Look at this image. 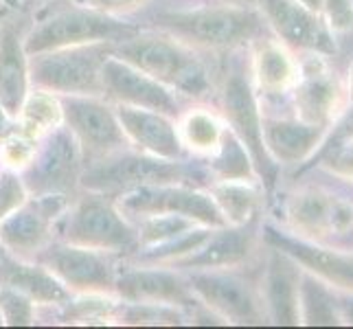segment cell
Segmentation results:
<instances>
[{
	"instance_id": "bcb514c9",
	"label": "cell",
	"mask_w": 353,
	"mask_h": 329,
	"mask_svg": "<svg viewBox=\"0 0 353 329\" xmlns=\"http://www.w3.org/2000/svg\"><path fill=\"white\" fill-rule=\"evenodd\" d=\"M5 252H7V250L3 248V243H0V257H3V255H5Z\"/></svg>"
},
{
	"instance_id": "7402d4cb",
	"label": "cell",
	"mask_w": 353,
	"mask_h": 329,
	"mask_svg": "<svg viewBox=\"0 0 353 329\" xmlns=\"http://www.w3.org/2000/svg\"><path fill=\"white\" fill-rule=\"evenodd\" d=\"M0 286L14 288L29 297L35 306L57 308L66 303L72 295L59 279L38 261L18 259L5 252L0 257Z\"/></svg>"
},
{
	"instance_id": "52a82bcc",
	"label": "cell",
	"mask_w": 353,
	"mask_h": 329,
	"mask_svg": "<svg viewBox=\"0 0 353 329\" xmlns=\"http://www.w3.org/2000/svg\"><path fill=\"white\" fill-rule=\"evenodd\" d=\"M119 211L130 222H139L150 215H185L209 228L226 226L224 217L204 187L167 182V185H145L114 196Z\"/></svg>"
},
{
	"instance_id": "f6af8a7d",
	"label": "cell",
	"mask_w": 353,
	"mask_h": 329,
	"mask_svg": "<svg viewBox=\"0 0 353 329\" xmlns=\"http://www.w3.org/2000/svg\"><path fill=\"white\" fill-rule=\"evenodd\" d=\"M349 90H351V97H353V66H351V77H349Z\"/></svg>"
},
{
	"instance_id": "60d3db41",
	"label": "cell",
	"mask_w": 353,
	"mask_h": 329,
	"mask_svg": "<svg viewBox=\"0 0 353 329\" xmlns=\"http://www.w3.org/2000/svg\"><path fill=\"white\" fill-rule=\"evenodd\" d=\"M18 128H20L18 117H14L11 112H7L5 106L0 103V143H3L7 137H11V134H14Z\"/></svg>"
},
{
	"instance_id": "836d02e7",
	"label": "cell",
	"mask_w": 353,
	"mask_h": 329,
	"mask_svg": "<svg viewBox=\"0 0 353 329\" xmlns=\"http://www.w3.org/2000/svg\"><path fill=\"white\" fill-rule=\"evenodd\" d=\"M185 310L163 303H128L121 301L117 323L121 325H182Z\"/></svg>"
},
{
	"instance_id": "83f0119b",
	"label": "cell",
	"mask_w": 353,
	"mask_h": 329,
	"mask_svg": "<svg viewBox=\"0 0 353 329\" xmlns=\"http://www.w3.org/2000/svg\"><path fill=\"white\" fill-rule=\"evenodd\" d=\"M178 121V134L182 141V148L187 154L196 156H209L222 141V134L226 123L222 117L206 108H191L185 114H180Z\"/></svg>"
},
{
	"instance_id": "9c48e42d",
	"label": "cell",
	"mask_w": 353,
	"mask_h": 329,
	"mask_svg": "<svg viewBox=\"0 0 353 329\" xmlns=\"http://www.w3.org/2000/svg\"><path fill=\"white\" fill-rule=\"evenodd\" d=\"M222 119L226 128L241 141L248 150L254 174L261 180V185L270 191L276 182L279 165L268 154L263 143V114L259 110L257 94H254L250 81L239 70L230 72L226 77L222 90Z\"/></svg>"
},
{
	"instance_id": "4dcf8cb0",
	"label": "cell",
	"mask_w": 353,
	"mask_h": 329,
	"mask_svg": "<svg viewBox=\"0 0 353 329\" xmlns=\"http://www.w3.org/2000/svg\"><path fill=\"white\" fill-rule=\"evenodd\" d=\"M18 123L22 132H27L29 137L40 141L46 132H51L64 123L59 97L42 88H31L18 114Z\"/></svg>"
},
{
	"instance_id": "b9f144b4",
	"label": "cell",
	"mask_w": 353,
	"mask_h": 329,
	"mask_svg": "<svg viewBox=\"0 0 353 329\" xmlns=\"http://www.w3.org/2000/svg\"><path fill=\"white\" fill-rule=\"evenodd\" d=\"M338 306H340V319H345L347 323L353 325V295L349 299L338 301Z\"/></svg>"
},
{
	"instance_id": "44dd1931",
	"label": "cell",
	"mask_w": 353,
	"mask_h": 329,
	"mask_svg": "<svg viewBox=\"0 0 353 329\" xmlns=\"http://www.w3.org/2000/svg\"><path fill=\"white\" fill-rule=\"evenodd\" d=\"M299 263L281 250L270 248L263 275V308L276 325H299Z\"/></svg>"
},
{
	"instance_id": "4fadbf2b",
	"label": "cell",
	"mask_w": 353,
	"mask_h": 329,
	"mask_svg": "<svg viewBox=\"0 0 353 329\" xmlns=\"http://www.w3.org/2000/svg\"><path fill=\"white\" fill-rule=\"evenodd\" d=\"M187 281L198 303L224 323L261 325L265 319L263 301L233 268L220 270H189Z\"/></svg>"
},
{
	"instance_id": "7c38bea8",
	"label": "cell",
	"mask_w": 353,
	"mask_h": 329,
	"mask_svg": "<svg viewBox=\"0 0 353 329\" xmlns=\"http://www.w3.org/2000/svg\"><path fill=\"white\" fill-rule=\"evenodd\" d=\"M121 259H123L121 255L77 246L64 239H53L35 257V261L48 268L68 288L70 295H81V292L114 295Z\"/></svg>"
},
{
	"instance_id": "277c9868",
	"label": "cell",
	"mask_w": 353,
	"mask_h": 329,
	"mask_svg": "<svg viewBox=\"0 0 353 329\" xmlns=\"http://www.w3.org/2000/svg\"><path fill=\"white\" fill-rule=\"evenodd\" d=\"M55 239L114 252L123 259L139 248L137 224L119 211L114 198L94 191H83L81 198L68 204Z\"/></svg>"
},
{
	"instance_id": "4316f807",
	"label": "cell",
	"mask_w": 353,
	"mask_h": 329,
	"mask_svg": "<svg viewBox=\"0 0 353 329\" xmlns=\"http://www.w3.org/2000/svg\"><path fill=\"white\" fill-rule=\"evenodd\" d=\"M252 75L261 92L279 94L285 92L296 81V64L285 46L272 40H263L254 48Z\"/></svg>"
},
{
	"instance_id": "9a60e30c",
	"label": "cell",
	"mask_w": 353,
	"mask_h": 329,
	"mask_svg": "<svg viewBox=\"0 0 353 329\" xmlns=\"http://www.w3.org/2000/svg\"><path fill=\"white\" fill-rule=\"evenodd\" d=\"M114 295L128 303H163L180 310L200 306L185 272L169 266L134 263L128 259L119 263Z\"/></svg>"
},
{
	"instance_id": "d4e9b609",
	"label": "cell",
	"mask_w": 353,
	"mask_h": 329,
	"mask_svg": "<svg viewBox=\"0 0 353 329\" xmlns=\"http://www.w3.org/2000/svg\"><path fill=\"white\" fill-rule=\"evenodd\" d=\"M294 101H296V117L301 121L325 128L338 101L336 79L323 68V64L307 66L296 83Z\"/></svg>"
},
{
	"instance_id": "d590c367",
	"label": "cell",
	"mask_w": 353,
	"mask_h": 329,
	"mask_svg": "<svg viewBox=\"0 0 353 329\" xmlns=\"http://www.w3.org/2000/svg\"><path fill=\"white\" fill-rule=\"evenodd\" d=\"M35 148H38V139L29 137L27 132H22L18 128L11 137H7L0 143V163H3V167L22 172L29 165Z\"/></svg>"
},
{
	"instance_id": "1f68e13d",
	"label": "cell",
	"mask_w": 353,
	"mask_h": 329,
	"mask_svg": "<svg viewBox=\"0 0 353 329\" xmlns=\"http://www.w3.org/2000/svg\"><path fill=\"white\" fill-rule=\"evenodd\" d=\"M299 316L305 325H338L340 321L338 299L314 275L301 277L299 281Z\"/></svg>"
},
{
	"instance_id": "ac0fdd59",
	"label": "cell",
	"mask_w": 353,
	"mask_h": 329,
	"mask_svg": "<svg viewBox=\"0 0 353 329\" xmlns=\"http://www.w3.org/2000/svg\"><path fill=\"white\" fill-rule=\"evenodd\" d=\"M263 20L285 44L307 48L314 53H334L336 44L330 27L319 11H312L299 0H257Z\"/></svg>"
},
{
	"instance_id": "8fae6325",
	"label": "cell",
	"mask_w": 353,
	"mask_h": 329,
	"mask_svg": "<svg viewBox=\"0 0 353 329\" xmlns=\"http://www.w3.org/2000/svg\"><path fill=\"white\" fill-rule=\"evenodd\" d=\"M83 172V156L77 139L62 123L46 132L38 141L29 165L22 169L24 185L31 196L40 193H66L72 196L79 187Z\"/></svg>"
},
{
	"instance_id": "d6a6232c",
	"label": "cell",
	"mask_w": 353,
	"mask_h": 329,
	"mask_svg": "<svg viewBox=\"0 0 353 329\" xmlns=\"http://www.w3.org/2000/svg\"><path fill=\"white\" fill-rule=\"evenodd\" d=\"M134 224H137V233H139V248L172 241L180 235L189 233L196 226H202L185 215H150Z\"/></svg>"
},
{
	"instance_id": "cb8c5ba5",
	"label": "cell",
	"mask_w": 353,
	"mask_h": 329,
	"mask_svg": "<svg viewBox=\"0 0 353 329\" xmlns=\"http://www.w3.org/2000/svg\"><path fill=\"white\" fill-rule=\"evenodd\" d=\"M29 53L18 29L3 27L0 31V103L14 117L20 114L24 99L31 92Z\"/></svg>"
},
{
	"instance_id": "d6986e66",
	"label": "cell",
	"mask_w": 353,
	"mask_h": 329,
	"mask_svg": "<svg viewBox=\"0 0 353 329\" xmlns=\"http://www.w3.org/2000/svg\"><path fill=\"white\" fill-rule=\"evenodd\" d=\"M114 108L130 148L156 158H165V161H182L187 156L178 134L176 117L134 106Z\"/></svg>"
},
{
	"instance_id": "8992f818",
	"label": "cell",
	"mask_w": 353,
	"mask_h": 329,
	"mask_svg": "<svg viewBox=\"0 0 353 329\" xmlns=\"http://www.w3.org/2000/svg\"><path fill=\"white\" fill-rule=\"evenodd\" d=\"M114 44H83L53 48V51L29 55L31 86L55 92L57 97L68 94H101V68L112 55Z\"/></svg>"
},
{
	"instance_id": "ee69618b",
	"label": "cell",
	"mask_w": 353,
	"mask_h": 329,
	"mask_svg": "<svg viewBox=\"0 0 353 329\" xmlns=\"http://www.w3.org/2000/svg\"><path fill=\"white\" fill-rule=\"evenodd\" d=\"M226 3H230V5H246V7H250V5H257V0H226Z\"/></svg>"
},
{
	"instance_id": "e575fe53",
	"label": "cell",
	"mask_w": 353,
	"mask_h": 329,
	"mask_svg": "<svg viewBox=\"0 0 353 329\" xmlns=\"http://www.w3.org/2000/svg\"><path fill=\"white\" fill-rule=\"evenodd\" d=\"M35 310H38V306L29 297H24L22 292L0 286V325H9V327L33 325Z\"/></svg>"
},
{
	"instance_id": "ffe728a7",
	"label": "cell",
	"mask_w": 353,
	"mask_h": 329,
	"mask_svg": "<svg viewBox=\"0 0 353 329\" xmlns=\"http://www.w3.org/2000/svg\"><path fill=\"white\" fill-rule=\"evenodd\" d=\"M254 241V222L243 226H220L213 228L200 246L187 257L172 263L180 272L189 270H220V268H235L248 259Z\"/></svg>"
},
{
	"instance_id": "30bf717a",
	"label": "cell",
	"mask_w": 353,
	"mask_h": 329,
	"mask_svg": "<svg viewBox=\"0 0 353 329\" xmlns=\"http://www.w3.org/2000/svg\"><path fill=\"white\" fill-rule=\"evenodd\" d=\"M70 196L66 193H40L29 196L14 213L0 219V243L18 259L35 257L57 237V224L66 213Z\"/></svg>"
},
{
	"instance_id": "5bb4252c",
	"label": "cell",
	"mask_w": 353,
	"mask_h": 329,
	"mask_svg": "<svg viewBox=\"0 0 353 329\" xmlns=\"http://www.w3.org/2000/svg\"><path fill=\"white\" fill-rule=\"evenodd\" d=\"M285 217L310 241L353 237V202L327 189H303L285 200Z\"/></svg>"
},
{
	"instance_id": "484cf974",
	"label": "cell",
	"mask_w": 353,
	"mask_h": 329,
	"mask_svg": "<svg viewBox=\"0 0 353 329\" xmlns=\"http://www.w3.org/2000/svg\"><path fill=\"white\" fill-rule=\"evenodd\" d=\"M206 191L211 193L228 226L257 222L261 193L252 180H213Z\"/></svg>"
},
{
	"instance_id": "6da1fadb",
	"label": "cell",
	"mask_w": 353,
	"mask_h": 329,
	"mask_svg": "<svg viewBox=\"0 0 353 329\" xmlns=\"http://www.w3.org/2000/svg\"><path fill=\"white\" fill-rule=\"evenodd\" d=\"M112 53L178 94L202 99L211 92V72L196 53V48L167 33L139 31L132 38L114 44Z\"/></svg>"
},
{
	"instance_id": "f546056e",
	"label": "cell",
	"mask_w": 353,
	"mask_h": 329,
	"mask_svg": "<svg viewBox=\"0 0 353 329\" xmlns=\"http://www.w3.org/2000/svg\"><path fill=\"white\" fill-rule=\"evenodd\" d=\"M204 167L213 180H252L254 176V165L248 150L243 148L241 141L235 137L228 128L222 134L220 145L204 156Z\"/></svg>"
},
{
	"instance_id": "7a4b0ae2",
	"label": "cell",
	"mask_w": 353,
	"mask_h": 329,
	"mask_svg": "<svg viewBox=\"0 0 353 329\" xmlns=\"http://www.w3.org/2000/svg\"><path fill=\"white\" fill-rule=\"evenodd\" d=\"M167 182H185L193 187H209L211 176L202 163L189 161H165L150 154H143L134 148L121 150L83 167L79 187L83 191L103 193V196H119L130 189L145 185H167Z\"/></svg>"
},
{
	"instance_id": "74e56055",
	"label": "cell",
	"mask_w": 353,
	"mask_h": 329,
	"mask_svg": "<svg viewBox=\"0 0 353 329\" xmlns=\"http://www.w3.org/2000/svg\"><path fill=\"white\" fill-rule=\"evenodd\" d=\"M314 161H321L332 169L334 174H340L353 180V139L334 145V148L319 150Z\"/></svg>"
},
{
	"instance_id": "ab89813d",
	"label": "cell",
	"mask_w": 353,
	"mask_h": 329,
	"mask_svg": "<svg viewBox=\"0 0 353 329\" xmlns=\"http://www.w3.org/2000/svg\"><path fill=\"white\" fill-rule=\"evenodd\" d=\"M77 5L88 7L94 11H101V14H110V16H125L137 11L139 7H143L150 0H75Z\"/></svg>"
},
{
	"instance_id": "f1b7e54d",
	"label": "cell",
	"mask_w": 353,
	"mask_h": 329,
	"mask_svg": "<svg viewBox=\"0 0 353 329\" xmlns=\"http://www.w3.org/2000/svg\"><path fill=\"white\" fill-rule=\"evenodd\" d=\"M121 299L108 292H81L57 306L64 325H110L117 323Z\"/></svg>"
},
{
	"instance_id": "8d00e7d4",
	"label": "cell",
	"mask_w": 353,
	"mask_h": 329,
	"mask_svg": "<svg viewBox=\"0 0 353 329\" xmlns=\"http://www.w3.org/2000/svg\"><path fill=\"white\" fill-rule=\"evenodd\" d=\"M31 196L24 178L18 169L3 167L0 169V219H5L9 213H14L20 204L27 202Z\"/></svg>"
},
{
	"instance_id": "e0dca14e",
	"label": "cell",
	"mask_w": 353,
	"mask_h": 329,
	"mask_svg": "<svg viewBox=\"0 0 353 329\" xmlns=\"http://www.w3.org/2000/svg\"><path fill=\"white\" fill-rule=\"evenodd\" d=\"M265 243L270 248L281 250L292 261H296L303 270L338 290H347L353 295V257L334 248H323L316 241L305 237H294L268 224L263 228Z\"/></svg>"
},
{
	"instance_id": "ba28073f",
	"label": "cell",
	"mask_w": 353,
	"mask_h": 329,
	"mask_svg": "<svg viewBox=\"0 0 353 329\" xmlns=\"http://www.w3.org/2000/svg\"><path fill=\"white\" fill-rule=\"evenodd\" d=\"M59 101H62L64 126L79 143L83 167L130 148L117 108L105 97L68 94L59 97Z\"/></svg>"
},
{
	"instance_id": "603a6c76",
	"label": "cell",
	"mask_w": 353,
	"mask_h": 329,
	"mask_svg": "<svg viewBox=\"0 0 353 329\" xmlns=\"http://www.w3.org/2000/svg\"><path fill=\"white\" fill-rule=\"evenodd\" d=\"M325 128L296 119L263 117V143L274 163L299 165L323 143Z\"/></svg>"
},
{
	"instance_id": "5b68a950",
	"label": "cell",
	"mask_w": 353,
	"mask_h": 329,
	"mask_svg": "<svg viewBox=\"0 0 353 329\" xmlns=\"http://www.w3.org/2000/svg\"><path fill=\"white\" fill-rule=\"evenodd\" d=\"M141 27L125 22L119 16L101 14L81 5H70L68 9H57L53 14L40 18L33 29L24 35L27 53H44L53 48L83 46V44H119L132 35H137Z\"/></svg>"
},
{
	"instance_id": "f35d334b",
	"label": "cell",
	"mask_w": 353,
	"mask_h": 329,
	"mask_svg": "<svg viewBox=\"0 0 353 329\" xmlns=\"http://www.w3.org/2000/svg\"><path fill=\"white\" fill-rule=\"evenodd\" d=\"M330 27L338 33L353 29V3L351 0H323V7Z\"/></svg>"
},
{
	"instance_id": "3957f363",
	"label": "cell",
	"mask_w": 353,
	"mask_h": 329,
	"mask_svg": "<svg viewBox=\"0 0 353 329\" xmlns=\"http://www.w3.org/2000/svg\"><path fill=\"white\" fill-rule=\"evenodd\" d=\"M263 16L246 5H206L154 16V31L172 35L191 48H235L259 38Z\"/></svg>"
},
{
	"instance_id": "2e32d148",
	"label": "cell",
	"mask_w": 353,
	"mask_h": 329,
	"mask_svg": "<svg viewBox=\"0 0 353 329\" xmlns=\"http://www.w3.org/2000/svg\"><path fill=\"white\" fill-rule=\"evenodd\" d=\"M101 94L114 106L148 108L169 117H180V97L141 68L128 64L114 53L101 68Z\"/></svg>"
},
{
	"instance_id": "7bdbcfd3",
	"label": "cell",
	"mask_w": 353,
	"mask_h": 329,
	"mask_svg": "<svg viewBox=\"0 0 353 329\" xmlns=\"http://www.w3.org/2000/svg\"><path fill=\"white\" fill-rule=\"evenodd\" d=\"M299 3H303L305 7H310L312 11H321V7H323V0H299Z\"/></svg>"
}]
</instances>
